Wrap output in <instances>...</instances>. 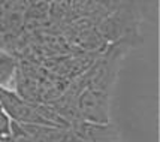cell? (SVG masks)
I'll return each mask as SVG.
<instances>
[{
	"label": "cell",
	"mask_w": 160,
	"mask_h": 142,
	"mask_svg": "<svg viewBox=\"0 0 160 142\" xmlns=\"http://www.w3.org/2000/svg\"><path fill=\"white\" fill-rule=\"evenodd\" d=\"M96 28L108 45L124 41L133 48L139 47L144 41L141 33L139 3H127L114 9L96 24Z\"/></svg>",
	"instance_id": "obj_1"
},
{
	"label": "cell",
	"mask_w": 160,
	"mask_h": 142,
	"mask_svg": "<svg viewBox=\"0 0 160 142\" xmlns=\"http://www.w3.org/2000/svg\"><path fill=\"white\" fill-rule=\"evenodd\" d=\"M75 103L82 121L94 124L111 123V93L85 87L78 93Z\"/></svg>",
	"instance_id": "obj_2"
},
{
	"label": "cell",
	"mask_w": 160,
	"mask_h": 142,
	"mask_svg": "<svg viewBox=\"0 0 160 142\" xmlns=\"http://www.w3.org/2000/svg\"><path fill=\"white\" fill-rule=\"evenodd\" d=\"M69 129L73 130L84 142H120L118 132L111 123L94 124L87 121H77Z\"/></svg>",
	"instance_id": "obj_3"
},
{
	"label": "cell",
	"mask_w": 160,
	"mask_h": 142,
	"mask_svg": "<svg viewBox=\"0 0 160 142\" xmlns=\"http://www.w3.org/2000/svg\"><path fill=\"white\" fill-rule=\"evenodd\" d=\"M20 60L8 50L0 48V87L11 88V84L15 82L18 72Z\"/></svg>",
	"instance_id": "obj_4"
},
{
	"label": "cell",
	"mask_w": 160,
	"mask_h": 142,
	"mask_svg": "<svg viewBox=\"0 0 160 142\" xmlns=\"http://www.w3.org/2000/svg\"><path fill=\"white\" fill-rule=\"evenodd\" d=\"M96 2L103 3L109 12H112L114 9L123 6V5H127V3H139V0H96Z\"/></svg>",
	"instance_id": "obj_5"
},
{
	"label": "cell",
	"mask_w": 160,
	"mask_h": 142,
	"mask_svg": "<svg viewBox=\"0 0 160 142\" xmlns=\"http://www.w3.org/2000/svg\"><path fill=\"white\" fill-rule=\"evenodd\" d=\"M45 2H48L49 3V2H60V0H45Z\"/></svg>",
	"instance_id": "obj_6"
}]
</instances>
